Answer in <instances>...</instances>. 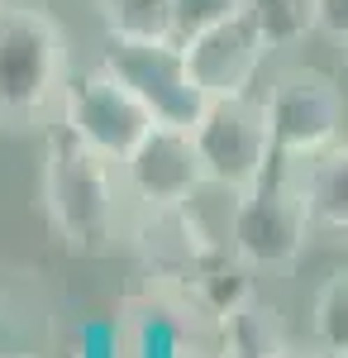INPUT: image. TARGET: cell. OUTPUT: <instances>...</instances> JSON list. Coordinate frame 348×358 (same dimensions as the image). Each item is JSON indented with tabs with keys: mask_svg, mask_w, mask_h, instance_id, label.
<instances>
[{
	"mask_svg": "<svg viewBox=\"0 0 348 358\" xmlns=\"http://www.w3.org/2000/svg\"><path fill=\"white\" fill-rule=\"evenodd\" d=\"M119 163L101 158L91 143H81L62 120L43 138L38 163V201L53 234L72 253H101L119 229Z\"/></svg>",
	"mask_w": 348,
	"mask_h": 358,
	"instance_id": "6da1fadb",
	"label": "cell"
},
{
	"mask_svg": "<svg viewBox=\"0 0 348 358\" xmlns=\"http://www.w3.org/2000/svg\"><path fill=\"white\" fill-rule=\"evenodd\" d=\"M67 91V34L43 5H0V124L29 129L62 106Z\"/></svg>",
	"mask_w": 348,
	"mask_h": 358,
	"instance_id": "7a4b0ae2",
	"label": "cell"
},
{
	"mask_svg": "<svg viewBox=\"0 0 348 358\" xmlns=\"http://www.w3.org/2000/svg\"><path fill=\"white\" fill-rule=\"evenodd\" d=\"M315 234L305 192L296 182V167L272 172L258 187L234 196V215H229V248L243 268L258 273H282L305 253V239Z\"/></svg>",
	"mask_w": 348,
	"mask_h": 358,
	"instance_id": "3957f363",
	"label": "cell"
},
{
	"mask_svg": "<svg viewBox=\"0 0 348 358\" xmlns=\"http://www.w3.org/2000/svg\"><path fill=\"white\" fill-rule=\"evenodd\" d=\"M191 134H196L201 163H205V182L219 187V192L243 196L248 187H258L263 177H272L277 134H272L268 101H253V96L210 101Z\"/></svg>",
	"mask_w": 348,
	"mask_h": 358,
	"instance_id": "277c9868",
	"label": "cell"
},
{
	"mask_svg": "<svg viewBox=\"0 0 348 358\" xmlns=\"http://www.w3.org/2000/svg\"><path fill=\"white\" fill-rule=\"evenodd\" d=\"M62 124L91 143L101 158L110 163H124L143 138L153 134V110L134 96V86L124 82L115 67H86L77 77H67L62 91Z\"/></svg>",
	"mask_w": 348,
	"mask_h": 358,
	"instance_id": "5b68a950",
	"label": "cell"
},
{
	"mask_svg": "<svg viewBox=\"0 0 348 358\" xmlns=\"http://www.w3.org/2000/svg\"><path fill=\"white\" fill-rule=\"evenodd\" d=\"M268 115L272 134H277V163H305L320 148L339 143L344 91L324 67L296 62L287 72H277V82L268 91Z\"/></svg>",
	"mask_w": 348,
	"mask_h": 358,
	"instance_id": "8992f818",
	"label": "cell"
},
{
	"mask_svg": "<svg viewBox=\"0 0 348 358\" xmlns=\"http://www.w3.org/2000/svg\"><path fill=\"white\" fill-rule=\"evenodd\" d=\"M106 67H115L124 82L134 86V96L153 110L158 124L196 129L201 115L210 106V96L191 77L182 43H106Z\"/></svg>",
	"mask_w": 348,
	"mask_h": 358,
	"instance_id": "52a82bcc",
	"label": "cell"
},
{
	"mask_svg": "<svg viewBox=\"0 0 348 358\" xmlns=\"http://www.w3.org/2000/svg\"><path fill=\"white\" fill-rule=\"evenodd\" d=\"M119 177L143 210H177L191 206L205 182V163H201V148L191 129L177 124H153V134L138 143L134 153L119 163Z\"/></svg>",
	"mask_w": 348,
	"mask_h": 358,
	"instance_id": "ba28073f",
	"label": "cell"
},
{
	"mask_svg": "<svg viewBox=\"0 0 348 358\" xmlns=\"http://www.w3.org/2000/svg\"><path fill=\"white\" fill-rule=\"evenodd\" d=\"M182 53H187V67L201 82V91L210 101H224V96H248V86L258 82V72L268 62V43L248 24V15H234L224 24L191 34Z\"/></svg>",
	"mask_w": 348,
	"mask_h": 358,
	"instance_id": "9c48e42d",
	"label": "cell"
},
{
	"mask_svg": "<svg viewBox=\"0 0 348 358\" xmlns=\"http://www.w3.org/2000/svg\"><path fill=\"white\" fill-rule=\"evenodd\" d=\"M296 167V182L305 192V206H310V220L315 229H329V234H348V138L320 148L315 158Z\"/></svg>",
	"mask_w": 348,
	"mask_h": 358,
	"instance_id": "30bf717a",
	"label": "cell"
},
{
	"mask_svg": "<svg viewBox=\"0 0 348 358\" xmlns=\"http://www.w3.org/2000/svg\"><path fill=\"white\" fill-rule=\"evenodd\" d=\"M96 15L115 43H182L177 0H96Z\"/></svg>",
	"mask_w": 348,
	"mask_h": 358,
	"instance_id": "8fae6325",
	"label": "cell"
},
{
	"mask_svg": "<svg viewBox=\"0 0 348 358\" xmlns=\"http://www.w3.org/2000/svg\"><path fill=\"white\" fill-rule=\"evenodd\" d=\"M219 339H224V358H282V349H287L277 310L263 306L258 296H248L229 315H219Z\"/></svg>",
	"mask_w": 348,
	"mask_h": 358,
	"instance_id": "7c38bea8",
	"label": "cell"
},
{
	"mask_svg": "<svg viewBox=\"0 0 348 358\" xmlns=\"http://www.w3.org/2000/svg\"><path fill=\"white\" fill-rule=\"evenodd\" d=\"M243 15H248V24L263 34L268 53L300 48V43L320 29L315 0H243Z\"/></svg>",
	"mask_w": 348,
	"mask_h": 358,
	"instance_id": "4fadbf2b",
	"label": "cell"
},
{
	"mask_svg": "<svg viewBox=\"0 0 348 358\" xmlns=\"http://www.w3.org/2000/svg\"><path fill=\"white\" fill-rule=\"evenodd\" d=\"M310 334L324 354L344 358L348 354V268L344 273H329L324 287L315 292V306H310Z\"/></svg>",
	"mask_w": 348,
	"mask_h": 358,
	"instance_id": "5bb4252c",
	"label": "cell"
},
{
	"mask_svg": "<svg viewBox=\"0 0 348 358\" xmlns=\"http://www.w3.org/2000/svg\"><path fill=\"white\" fill-rule=\"evenodd\" d=\"M234 15H243V0H177V38L187 43L191 34L224 24Z\"/></svg>",
	"mask_w": 348,
	"mask_h": 358,
	"instance_id": "9a60e30c",
	"label": "cell"
},
{
	"mask_svg": "<svg viewBox=\"0 0 348 358\" xmlns=\"http://www.w3.org/2000/svg\"><path fill=\"white\" fill-rule=\"evenodd\" d=\"M315 15H320V34L348 43V0H315Z\"/></svg>",
	"mask_w": 348,
	"mask_h": 358,
	"instance_id": "2e32d148",
	"label": "cell"
},
{
	"mask_svg": "<svg viewBox=\"0 0 348 358\" xmlns=\"http://www.w3.org/2000/svg\"><path fill=\"white\" fill-rule=\"evenodd\" d=\"M282 358H334V354H324V349H320V354H300V349H291V344H287V349H282Z\"/></svg>",
	"mask_w": 348,
	"mask_h": 358,
	"instance_id": "e0dca14e",
	"label": "cell"
},
{
	"mask_svg": "<svg viewBox=\"0 0 348 358\" xmlns=\"http://www.w3.org/2000/svg\"><path fill=\"white\" fill-rule=\"evenodd\" d=\"M0 5H5V0H0Z\"/></svg>",
	"mask_w": 348,
	"mask_h": 358,
	"instance_id": "ac0fdd59",
	"label": "cell"
},
{
	"mask_svg": "<svg viewBox=\"0 0 348 358\" xmlns=\"http://www.w3.org/2000/svg\"><path fill=\"white\" fill-rule=\"evenodd\" d=\"M344 48H348V43H344Z\"/></svg>",
	"mask_w": 348,
	"mask_h": 358,
	"instance_id": "d6986e66",
	"label": "cell"
},
{
	"mask_svg": "<svg viewBox=\"0 0 348 358\" xmlns=\"http://www.w3.org/2000/svg\"><path fill=\"white\" fill-rule=\"evenodd\" d=\"M344 358H348V354H344Z\"/></svg>",
	"mask_w": 348,
	"mask_h": 358,
	"instance_id": "ffe728a7",
	"label": "cell"
}]
</instances>
